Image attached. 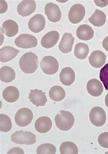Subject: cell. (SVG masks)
<instances>
[{"label": "cell", "instance_id": "44dd1931", "mask_svg": "<svg viewBox=\"0 0 108 154\" xmlns=\"http://www.w3.org/2000/svg\"><path fill=\"white\" fill-rule=\"evenodd\" d=\"M77 37L83 41H88L93 38L94 31L92 27L86 24L81 25L76 31Z\"/></svg>", "mask_w": 108, "mask_h": 154}, {"label": "cell", "instance_id": "4fadbf2b", "mask_svg": "<svg viewBox=\"0 0 108 154\" xmlns=\"http://www.w3.org/2000/svg\"><path fill=\"white\" fill-rule=\"evenodd\" d=\"M106 59L105 54L100 50H95L92 52L88 58L90 65L95 68L102 67L106 62Z\"/></svg>", "mask_w": 108, "mask_h": 154}, {"label": "cell", "instance_id": "52a82bcc", "mask_svg": "<svg viewBox=\"0 0 108 154\" xmlns=\"http://www.w3.org/2000/svg\"><path fill=\"white\" fill-rule=\"evenodd\" d=\"M89 119L92 124L97 127H101L105 124L106 116L105 111L100 107H94L89 114Z\"/></svg>", "mask_w": 108, "mask_h": 154}, {"label": "cell", "instance_id": "83f0119b", "mask_svg": "<svg viewBox=\"0 0 108 154\" xmlns=\"http://www.w3.org/2000/svg\"><path fill=\"white\" fill-rule=\"evenodd\" d=\"M12 128V123L9 117L5 114L0 115V131L8 132Z\"/></svg>", "mask_w": 108, "mask_h": 154}, {"label": "cell", "instance_id": "6da1fadb", "mask_svg": "<svg viewBox=\"0 0 108 154\" xmlns=\"http://www.w3.org/2000/svg\"><path fill=\"white\" fill-rule=\"evenodd\" d=\"M38 57L32 52L24 54L19 60V65L22 71L27 74L34 73L39 66Z\"/></svg>", "mask_w": 108, "mask_h": 154}, {"label": "cell", "instance_id": "d6986e66", "mask_svg": "<svg viewBox=\"0 0 108 154\" xmlns=\"http://www.w3.org/2000/svg\"><path fill=\"white\" fill-rule=\"evenodd\" d=\"M19 50L10 46H6L0 49V61L6 63L15 58L19 53Z\"/></svg>", "mask_w": 108, "mask_h": 154}, {"label": "cell", "instance_id": "d6a6232c", "mask_svg": "<svg viewBox=\"0 0 108 154\" xmlns=\"http://www.w3.org/2000/svg\"><path fill=\"white\" fill-rule=\"evenodd\" d=\"M96 5L100 7H104L108 4V1H94Z\"/></svg>", "mask_w": 108, "mask_h": 154}, {"label": "cell", "instance_id": "277c9868", "mask_svg": "<svg viewBox=\"0 0 108 154\" xmlns=\"http://www.w3.org/2000/svg\"><path fill=\"white\" fill-rule=\"evenodd\" d=\"M33 118L32 111L27 108H23L19 109L15 115V123L20 127H26L31 124Z\"/></svg>", "mask_w": 108, "mask_h": 154}, {"label": "cell", "instance_id": "ffe728a7", "mask_svg": "<svg viewBox=\"0 0 108 154\" xmlns=\"http://www.w3.org/2000/svg\"><path fill=\"white\" fill-rule=\"evenodd\" d=\"M1 29L4 34L11 38L17 34L19 28L16 22L11 19H9L3 23Z\"/></svg>", "mask_w": 108, "mask_h": 154}, {"label": "cell", "instance_id": "7a4b0ae2", "mask_svg": "<svg viewBox=\"0 0 108 154\" xmlns=\"http://www.w3.org/2000/svg\"><path fill=\"white\" fill-rule=\"evenodd\" d=\"M56 125L58 129L62 131L70 130L75 122L73 115L69 111L61 110L55 117Z\"/></svg>", "mask_w": 108, "mask_h": 154}, {"label": "cell", "instance_id": "cb8c5ba5", "mask_svg": "<svg viewBox=\"0 0 108 154\" xmlns=\"http://www.w3.org/2000/svg\"><path fill=\"white\" fill-rule=\"evenodd\" d=\"M16 73L11 67L3 66L0 70V79L2 82L10 83L15 79Z\"/></svg>", "mask_w": 108, "mask_h": 154}, {"label": "cell", "instance_id": "ba28073f", "mask_svg": "<svg viewBox=\"0 0 108 154\" xmlns=\"http://www.w3.org/2000/svg\"><path fill=\"white\" fill-rule=\"evenodd\" d=\"M85 15V9L82 4H74L70 9L69 12V21L73 24L80 23Z\"/></svg>", "mask_w": 108, "mask_h": 154}, {"label": "cell", "instance_id": "f546056e", "mask_svg": "<svg viewBox=\"0 0 108 154\" xmlns=\"http://www.w3.org/2000/svg\"><path fill=\"white\" fill-rule=\"evenodd\" d=\"M100 78L105 89L108 91V63L104 65L100 70Z\"/></svg>", "mask_w": 108, "mask_h": 154}, {"label": "cell", "instance_id": "9a60e30c", "mask_svg": "<svg viewBox=\"0 0 108 154\" xmlns=\"http://www.w3.org/2000/svg\"><path fill=\"white\" fill-rule=\"evenodd\" d=\"M74 38L71 33H64L58 45L59 50L63 54H68L71 52L74 43Z\"/></svg>", "mask_w": 108, "mask_h": 154}, {"label": "cell", "instance_id": "4dcf8cb0", "mask_svg": "<svg viewBox=\"0 0 108 154\" xmlns=\"http://www.w3.org/2000/svg\"><path fill=\"white\" fill-rule=\"evenodd\" d=\"M98 140L101 146L108 148V132L101 134L98 137Z\"/></svg>", "mask_w": 108, "mask_h": 154}, {"label": "cell", "instance_id": "3957f363", "mask_svg": "<svg viewBox=\"0 0 108 154\" xmlns=\"http://www.w3.org/2000/svg\"><path fill=\"white\" fill-rule=\"evenodd\" d=\"M11 141L20 145H32L36 142V136L31 132L17 131L11 136Z\"/></svg>", "mask_w": 108, "mask_h": 154}, {"label": "cell", "instance_id": "8992f818", "mask_svg": "<svg viewBox=\"0 0 108 154\" xmlns=\"http://www.w3.org/2000/svg\"><path fill=\"white\" fill-rule=\"evenodd\" d=\"M15 44L20 48L27 49L36 47L38 45V40L33 35L22 34L15 39Z\"/></svg>", "mask_w": 108, "mask_h": 154}, {"label": "cell", "instance_id": "f1b7e54d", "mask_svg": "<svg viewBox=\"0 0 108 154\" xmlns=\"http://www.w3.org/2000/svg\"><path fill=\"white\" fill-rule=\"evenodd\" d=\"M56 152V147L50 143H45L40 145L37 149V154H55Z\"/></svg>", "mask_w": 108, "mask_h": 154}, {"label": "cell", "instance_id": "8fae6325", "mask_svg": "<svg viewBox=\"0 0 108 154\" xmlns=\"http://www.w3.org/2000/svg\"><path fill=\"white\" fill-rule=\"evenodd\" d=\"M28 99L30 102L36 105V107L44 106L47 102L46 93L42 90L35 89L30 90Z\"/></svg>", "mask_w": 108, "mask_h": 154}, {"label": "cell", "instance_id": "e0dca14e", "mask_svg": "<svg viewBox=\"0 0 108 154\" xmlns=\"http://www.w3.org/2000/svg\"><path fill=\"white\" fill-rule=\"evenodd\" d=\"M60 80L63 85L70 86L73 84L75 79V74L74 71L70 67H66L61 70L59 75Z\"/></svg>", "mask_w": 108, "mask_h": 154}, {"label": "cell", "instance_id": "836d02e7", "mask_svg": "<svg viewBox=\"0 0 108 154\" xmlns=\"http://www.w3.org/2000/svg\"><path fill=\"white\" fill-rule=\"evenodd\" d=\"M102 45L103 48L108 52V36L106 37L103 41Z\"/></svg>", "mask_w": 108, "mask_h": 154}, {"label": "cell", "instance_id": "9c48e42d", "mask_svg": "<svg viewBox=\"0 0 108 154\" xmlns=\"http://www.w3.org/2000/svg\"><path fill=\"white\" fill-rule=\"evenodd\" d=\"M46 15H47L48 20L53 23H57L61 20V10L57 4L50 2L47 3L44 8Z\"/></svg>", "mask_w": 108, "mask_h": 154}, {"label": "cell", "instance_id": "5bb4252c", "mask_svg": "<svg viewBox=\"0 0 108 154\" xmlns=\"http://www.w3.org/2000/svg\"><path fill=\"white\" fill-rule=\"evenodd\" d=\"M59 39V33L56 31H52L46 33L42 37L41 43L44 48H50L57 44Z\"/></svg>", "mask_w": 108, "mask_h": 154}, {"label": "cell", "instance_id": "2e32d148", "mask_svg": "<svg viewBox=\"0 0 108 154\" xmlns=\"http://www.w3.org/2000/svg\"><path fill=\"white\" fill-rule=\"evenodd\" d=\"M87 90L88 94L94 97H98L102 94L103 86L98 79H90L87 85Z\"/></svg>", "mask_w": 108, "mask_h": 154}, {"label": "cell", "instance_id": "7c38bea8", "mask_svg": "<svg viewBox=\"0 0 108 154\" xmlns=\"http://www.w3.org/2000/svg\"><path fill=\"white\" fill-rule=\"evenodd\" d=\"M36 8V4L34 1H23L17 7V11L23 17L28 16L33 13Z\"/></svg>", "mask_w": 108, "mask_h": 154}, {"label": "cell", "instance_id": "484cf974", "mask_svg": "<svg viewBox=\"0 0 108 154\" xmlns=\"http://www.w3.org/2000/svg\"><path fill=\"white\" fill-rule=\"evenodd\" d=\"M89 48L85 43L79 42L75 45L74 55L79 59H85L89 53Z\"/></svg>", "mask_w": 108, "mask_h": 154}, {"label": "cell", "instance_id": "5b68a950", "mask_svg": "<svg viewBox=\"0 0 108 154\" xmlns=\"http://www.w3.org/2000/svg\"><path fill=\"white\" fill-rule=\"evenodd\" d=\"M40 66L42 71L48 75H53L57 72L59 69L58 61L51 56H45L41 61Z\"/></svg>", "mask_w": 108, "mask_h": 154}, {"label": "cell", "instance_id": "d4e9b609", "mask_svg": "<svg viewBox=\"0 0 108 154\" xmlns=\"http://www.w3.org/2000/svg\"><path fill=\"white\" fill-rule=\"evenodd\" d=\"M50 99L54 101H61L65 98L66 93L62 87L56 85L52 87L49 91Z\"/></svg>", "mask_w": 108, "mask_h": 154}, {"label": "cell", "instance_id": "603a6c76", "mask_svg": "<svg viewBox=\"0 0 108 154\" xmlns=\"http://www.w3.org/2000/svg\"><path fill=\"white\" fill-rule=\"evenodd\" d=\"M106 17L105 13L100 10L96 9L88 21L94 26H103L106 22Z\"/></svg>", "mask_w": 108, "mask_h": 154}, {"label": "cell", "instance_id": "ac0fdd59", "mask_svg": "<svg viewBox=\"0 0 108 154\" xmlns=\"http://www.w3.org/2000/svg\"><path fill=\"white\" fill-rule=\"evenodd\" d=\"M52 121L48 117H41L36 120L35 128L36 131L40 133H46L51 130Z\"/></svg>", "mask_w": 108, "mask_h": 154}, {"label": "cell", "instance_id": "7402d4cb", "mask_svg": "<svg viewBox=\"0 0 108 154\" xmlns=\"http://www.w3.org/2000/svg\"><path fill=\"white\" fill-rule=\"evenodd\" d=\"M19 91L14 86H10L5 88L2 93V96L5 100L8 102L12 103L17 101L19 99Z\"/></svg>", "mask_w": 108, "mask_h": 154}, {"label": "cell", "instance_id": "e575fe53", "mask_svg": "<svg viewBox=\"0 0 108 154\" xmlns=\"http://www.w3.org/2000/svg\"><path fill=\"white\" fill-rule=\"evenodd\" d=\"M105 103L106 106L108 108V93L106 95L105 99Z\"/></svg>", "mask_w": 108, "mask_h": 154}, {"label": "cell", "instance_id": "30bf717a", "mask_svg": "<svg viewBox=\"0 0 108 154\" xmlns=\"http://www.w3.org/2000/svg\"><path fill=\"white\" fill-rule=\"evenodd\" d=\"M45 18L40 14H37L32 17L28 22V28L32 32L38 33L45 28Z\"/></svg>", "mask_w": 108, "mask_h": 154}, {"label": "cell", "instance_id": "4316f807", "mask_svg": "<svg viewBox=\"0 0 108 154\" xmlns=\"http://www.w3.org/2000/svg\"><path fill=\"white\" fill-rule=\"evenodd\" d=\"M61 154H78V148L74 143L66 141L61 144L59 148Z\"/></svg>", "mask_w": 108, "mask_h": 154}, {"label": "cell", "instance_id": "1f68e13d", "mask_svg": "<svg viewBox=\"0 0 108 154\" xmlns=\"http://www.w3.org/2000/svg\"><path fill=\"white\" fill-rule=\"evenodd\" d=\"M8 154H24V151L22 149L19 147H15L11 149L8 152Z\"/></svg>", "mask_w": 108, "mask_h": 154}]
</instances>
